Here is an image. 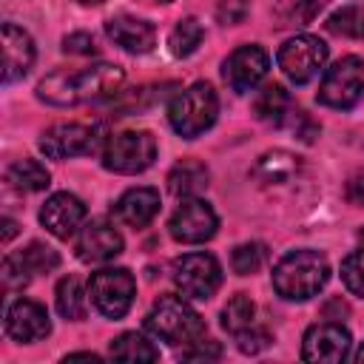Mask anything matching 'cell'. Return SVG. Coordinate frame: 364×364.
<instances>
[{"mask_svg": "<svg viewBox=\"0 0 364 364\" xmlns=\"http://www.w3.org/2000/svg\"><path fill=\"white\" fill-rule=\"evenodd\" d=\"M125 82V71L114 63H94L85 68H60L37 82V97L46 105L71 108L114 97Z\"/></svg>", "mask_w": 364, "mask_h": 364, "instance_id": "6da1fadb", "label": "cell"}, {"mask_svg": "<svg viewBox=\"0 0 364 364\" xmlns=\"http://www.w3.org/2000/svg\"><path fill=\"white\" fill-rule=\"evenodd\" d=\"M364 97V63L361 57L355 54H347L341 57L338 63H333L321 82H318V94L316 100L327 108H336V111H350L361 102Z\"/></svg>", "mask_w": 364, "mask_h": 364, "instance_id": "5b68a950", "label": "cell"}, {"mask_svg": "<svg viewBox=\"0 0 364 364\" xmlns=\"http://www.w3.org/2000/svg\"><path fill=\"white\" fill-rule=\"evenodd\" d=\"M102 136L97 125L85 122H57L40 136V151L48 159H71V156H88L100 148Z\"/></svg>", "mask_w": 364, "mask_h": 364, "instance_id": "30bf717a", "label": "cell"}, {"mask_svg": "<svg viewBox=\"0 0 364 364\" xmlns=\"http://www.w3.org/2000/svg\"><path fill=\"white\" fill-rule=\"evenodd\" d=\"M358 242H361V247H364V228L358 230Z\"/></svg>", "mask_w": 364, "mask_h": 364, "instance_id": "ee69618b", "label": "cell"}, {"mask_svg": "<svg viewBox=\"0 0 364 364\" xmlns=\"http://www.w3.org/2000/svg\"><path fill=\"white\" fill-rule=\"evenodd\" d=\"M236 344H239V350L242 353H250V355H256V353H262L267 344H270V336H267V330H262V327H247V330H242L239 336H236Z\"/></svg>", "mask_w": 364, "mask_h": 364, "instance_id": "836d02e7", "label": "cell"}, {"mask_svg": "<svg viewBox=\"0 0 364 364\" xmlns=\"http://www.w3.org/2000/svg\"><path fill=\"white\" fill-rule=\"evenodd\" d=\"M34 65V40L26 28L3 23V82L23 80Z\"/></svg>", "mask_w": 364, "mask_h": 364, "instance_id": "e0dca14e", "label": "cell"}, {"mask_svg": "<svg viewBox=\"0 0 364 364\" xmlns=\"http://www.w3.org/2000/svg\"><path fill=\"white\" fill-rule=\"evenodd\" d=\"M350 330L338 321H318L304 330L301 358L304 361H344L350 355Z\"/></svg>", "mask_w": 364, "mask_h": 364, "instance_id": "5bb4252c", "label": "cell"}, {"mask_svg": "<svg viewBox=\"0 0 364 364\" xmlns=\"http://www.w3.org/2000/svg\"><path fill=\"white\" fill-rule=\"evenodd\" d=\"M341 282L350 293L364 296V247L341 259Z\"/></svg>", "mask_w": 364, "mask_h": 364, "instance_id": "1f68e13d", "label": "cell"}, {"mask_svg": "<svg viewBox=\"0 0 364 364\" xmlns=\"http://www.w3.org/2000/svg\"><path fill=\"white\" fill-rule=\"evenodd\" d=\"M88 296H91V304L105 318L117 321L131 310L136 296V282L125 267H105L88 279Z\"/></svg>", "mask_w": 364, "mask_h": 364, "instance_id": "ba28073f", "label": "cell"}, {"mask_svg": "<svg viewBox=\"0 0 364 364\" xmlns=\"http://www.w3.org/2000/svg\"><path fill=\"white\" fill-rule=\"evenodd\" d=\"M202 37H205L202 23H199L196 17H182V20L171 28V34H168V51H171L173 57H191V54L199 48Z\"/></svg>", "mask_w": 364, "mask_h": 364, "instance_id": "484cf974", "label": "cell"}, {"mask_svg": "<svg viewBox=\"0 0 364 364\" xmlns=\"http://www.w3.org/2000/svg\"><path fill=\"white\" fill-rule=\"evenodd\" d=\"M31 267L26 264V259L20 253H9L3 259V267H0V282H3V290H23L28 282H31Z\"/></svg>", "mask_w": 364, "mask_h": 364, "instance_id": "f546056e", "label": "cell"}, {"mask_svg": "<svg viewBox=\"0 0 364 364\" xmlns=\"http://www.w3.org/2000/svg\"><path fill=\"white\" fill-rule=\"evenodd\" d=\"M327 28L338 37H350V40H361L364 37V6L358 3H347L341 9H336L327 17Z\"/></svg>", "mask_w": 364, "mask_h": 364, "instance_id": "83f0119b", "label": "cell"}, {"mask_svg": "<svg viewBox=\"0 0 364 364\" xmlns=\"http://www.w3.org/2000/svg\"><path fill=\"white\" fill-rule=\"evenodd\" d=\"M293 111H296V105H293V100H290V91H287L282 82H267V85L256 94V100H253V114H256V119L264 122V125H273V128H284V125L290 122Z\"/></svg>", "mask_w": 364, "mask_h": 364, "instance_id": "44dd1931", "label": "cell"}, {"mask_svg": "<svg viewBox=\"0 0 364 364\" xmlns=\"http://www.w3.org/2000/svg\"><path fill=\"white\" fill-rule=\"evenodd\" d=\"M0 225H3V236H0V239H3V245H6V242L17 233V222H14V219H9V216H3V219H0Z\"/></svg>", "mask_w": 364, "mask_h": 364, "instance_id": "ab89813d", "label": "cell"}, {"mask_svg": "<svg viewBox=\"0 0 364 364\" xmlns=\"http://www.w3.org/2000/svg\"><path fill=\"white\" fill-rule=\"evenodd\" d=\"M219 114V97L210 82H193L168 102V122L182 139L205 134Z\"/></svg>", "mask_w": 364, "mask_h": 364, "instance_id": "277c9868", "label": "cell"}, {"mask_svg": "<svg viewBox=\"0 0 364 364\" xmlns=\"http://www.w3.org/2000/svg\"><path fill=\"white\" fill-rule=\"evenodd\" d=\"M208 179H210V171L205 168V162L188 156V159H179L171 173H168V191L179 199L185 196H199L205 188H208Z\"/></svg>", "mask_w": 364, "mask_h": 364, "instance_id": "7402d4cb", "label": "cell"}, {"mask_svg": "<svg viewBox=\"0 0 364 364\" xmlns=\"http://www.w3.org/2000/svg\"><path fill=\"white\" fill-rule=\"evenodd\" d=\"M154 159H156V139L151 131H119L108 136L102 148V165L122 176L148 171Z\"/></svg>", "mask_w": 364, "mask_h": 364, "instance_id": "8992f818", "label": "cell"}, {"mask_svg": "<svg viewBox=\"0 0 364 364\" xmlns=\"http://www.w3.org/2000/svg\"><path fill=\"white\" fill-rule=\"evenodd\" d=\"M264 262H267V247H264L262 242L236 245L233 253H230V267H233V273H239V276H253V273H259Z\"/></svg>", "mask_w": 364, "mask_h": 364, "instance_id": "f1b7e54d", "label": "cell"}, {"mask_svg": "<svg viewBox=\"0 0 364 364\" xmlns=\"http://www.w3.org/2000/svg\"><path fill=\"white\" fill-rule=\"evenodd\" d=\"M80 358H82V361H102L97 353H68V355H65V361H80Z\"/></svg>", "mask_w": 364, "mask_h": 364, "instance_id": "60d3db41", "label": "cell"}, {"mask_svg": "<svg viewBox=\"0 0 364 364\" xmlns=\"http://www.w3.org/2000/svg\"><path fill=\"white\" fill-rule=\"evenodd\" d=\"M219 355H222V347L210 338H199V341L188 344V350L182 353V358H188V361H216Z\"/></svg>", "mask_w": 364, "mask_h": 364, "instance_id": "e575fe53", "label": "cell"}, {"mask_svg": "<svg viewBox=\"0 0 364 364\" xmlns=\"http://www.w3.org/2000/svg\"><path fill=\"white\" fill-rule=\"evenodd\" d=\"M156 3H171V0H156Z\"/></svg>", "mask_w": 364, "mask_h": 364, "instance_id": "f6af8a7d", "label": "cell"}, {"mask_svg": "<svg viewBox=\"0 0 364 364\" xmlns=\"http://www.w3.org/2000/svg\"><path fill=\"white\" fill-rule=\"evenodd\" d=\"M145 327L171 347H188L205 338L202 316L185 301V296H173V293L156 299V304L145 316Z\"/></svg>", "mask_w": 364, "mask_h": 364, "instance_id": "3957f363", "label": "cell"}, {"mask_svg": "<svg viewBox=\"0 0 364 364\" xmlns=\"http://www.w3.org/2000/svg\"><path fill=\"white\" fill-rule=\"evenodd\" d=\"M353 361H364V344H361V347L353 353Z\"/></svg>", "mask_w": 364, "mask_h": 364, "instance_id": "b9f144b4", "label": "cell"}, {"mask_svg": "<svg viewBox=\"0 0 364 364\" xmlns=\"http://www.w3.org/2000/svg\"><path fill=\"white\" fill-rule=\"evenodd\" d=\"M216 228H219V216L216 210L199 199V196H185L176 210L171 213L168 219V230L176 242L182 245H199V242H208L216 236Z\"/></svg>", "mask_w": 364, "mask_h": 364, "instance_id": "8fae6325", "label": "cell"}, {"mask_svg": "<svg viewBox=\"0 0 364 364\" xmlns=\"http://www.w3.org/2000/svg\"><path fill=\"white\" fill-rule=\"evenodd\" d=\"M276 63L282 68V74L296 82V85H304L310 82L327 63V43L318 40L316 34H296L290 40H284L279 46V54H276Z\"/></svg>", "mask_w": 364, "mask_h": 364, "instance_id": "9c48e42d", "label": "cell"}, {"mask_svg": "<svg viewBox=\"0 0 364 364\" xmlns=\"http://www.w3.org/2000/svg\"><path fill=\"white\" fill-rule=\"evenodd\" d=\"M125 247L119 230L105 222V219H91V222H82V228L77 230V242H74V250H77V259L85 262V264H102V262H111L114 256H119Z\"/></svg>", "mask_w": 364, "mask_h": 364, "instance_id": "7c38bea8", "label": "cell"}, {"mask_svg": "<svg viewBox=\"0 0 364 364\" xmlns=\"http://www.w3.org/2000/svg\"><path fill=\"white\" fill-rule=\"evenodd\" d=\"M250 11V0H219L216 6V20L222 26H239Z\"/></svg>", "mask_w": 364, "mask_h": 364, "instance_id": "d6a6232c", "label": "cell"}, {"mask_svg": "<svg viewBox=\"0 0 364 364\" xmlns=\"http://www.w3.org/2000/svg\"><path fill=\"white\" fill-rule=\"evenodd\" d=\"M20 256L26 259V264L31 267V273L37 276V273H51L57 264H60V256H57V250H51L48 245H43V242H31L28 247H23L20 250Z\"/></svg>", "mask_w": 364, "mask_h": 364, "instance_id": "4dcf8cb0", "label": "cell"}, {"mask_svg": "<svg viewBox=\"0 0 364 364\" xmlns=\"http://www.w3.org/2000/svg\"><path fill=\"white\" fill-rule=\"evenodd\" d=\"M222 327L230 333V336H239L242 330L253 327V318H256V304L247 293H236L228 299V304L222 307Z\"/></svg>", "mask_w": 364, "mask_h": 364, "instance_id": "4316f807", "label": "cell"}, {"mask_svg": "<svg viewBox=\"0 0 364 364\" xmlns=\"http://www.w3.org/2000/svg\"><path fill=\"white\" fill-rule=\"evenodd\" d=\"M327 0H296V17L301 20V23H310L316 14H318V9L324 6Z\"/></svg>", "mask_w": 364, "mask_h": 364, "instance_id": "f35d334b", "label": "cell"}, {"mask_svg": "<svg viewBox=\"0 0 364 364\" xmlns=\"http://www.w3.org/2000/svg\"><path fill=\"white\" fill-rule=\"evenodd\" d=\"M159 213V191L156 188H128L114 202V219L128 228H145Z\"/></svg>", "mask_w": 364, "mask_h": 364, "instance_id": "d6986e66", "label": "cell"}, {"mask_svg": "<svg viewBox=\"0 0 364 364\" xmlns=\"http://www.w3.org/2000/svg\"><path fill=\"white\" fill-rule=\"evenodd\" d=\"M85 222V205L80 196L68 193V191H60V193H51L43 208H40V225L57 236V239H71L77 236V230L82 228Z\"/></svg>", "mask_w": 364, "mask_h": 364, "instance_id": "2e32d148", "label": "cell"}, {"mask_svg": "<svg viewBox=\"0 0 364 364\" xmlns=\"http://www.w3.org/2000/svg\"><path fill=\"white\" fill-rule=\"evenodd\" d=\"M171 279L176 284V290L185 296V299H193V301H205L210 299L219 284H222V264L216 262L213 253H205V250H196V253H185L173 262L171 267Z\"/></svg>", "mask_w": 364, "mask_h": 364, "instance_id": "52a82bcc", "label": "cell"}, {"mask_svg": "<svg viewBox=\"0 0 364 364\" xmlns=\"http://www.w3.org/2000/svg\"><path fill=\"white\" fill-rule=\"evenodd\" d=\"M347 199L358 208H364V171H355L347 182Z\"/></svg>", "mask_w": 364, "mask_h": 364, "instance_id": "74e56055", "label": "cell"}, {"mask_svg": "<svg viewBox=\"0 0 364 364\" xmlns=\"http://www.w3.org/2000/svg\"><path fill=\"white\" fill-rule=\"evenodd\" d=\"M111 358L117 361H131V364H145V361H156L159 350L136 330H128L122 336H117L111 341Z\"/></svg>", "mask_w": 364, "mask_h": 364, "instance_id": "d4e9b609", "label": "cell"}, {"mask_svg": "<svg viewBox=\"0 0 364 364\" xmlns=\"http://www.w3.org/2000/svg\"><path fill=\"white\" fill-rule=\"evenodd\" d=\"M267 68H270L267 51H264L262 46L250 43V46H239V48L225 60L222 77H225V82H228L236 94H247V91H253V88L264 80Z\"/></svg>", "mask_w": 364, "mask_h": 364, "instance_id": "4fadbf2b", "label": "cell"}, {"mask_svg": "<svg viewBox=\"0 0 364 364\" xmlns=\"http://www.w3.org/2000/svg\"><path fill=\"white\" fill-rule=\"evenodd\" d=\"M105 34L128 54H148L156 43V28L142 20V17H131V14H117L105 23Z\"/></svg>", "mask_w": 364, "mask_h": 364, "instance_id": "ac0fdd59", "label": "cell"}, {"mask_svg": "<svg viewBox=\"0 0 364 364\" xmlns=\"http://www.w3.org/2000/svg\"><path fill=\"white\" fill-rule=\"evenodd\" d=\"M293 131H296V136L301 139V142H313L316 136H318V125L301 111V108H296L293 111V117H290V122H287Z\"/></svg>", "mask_w": 364, "mask_h": 364, "instance_id": "8d00e7d4", "label": "cell"}, {"mask_svg": "<svg viewBox=\"0 0 364 364\" xmlns=\"http://www.w3.org/2000/svg\"><path fill=\"white\" fill-rule=\"evenodd\" d=\"M77 3H80V6H100L102 0H77Z\"/></svg>", "mask_w": 364, "mask_h": 364, "instance_id": "7bdbcfd3", "label": "cell"}, {"mask_svg": "<svg viewBox=\"0 0 364 364\" xmlns=\"http://www.w3.org/2000/svg\"><path fill=\"white\" fill-rule=\"evenodd\" d=\"M63 51L65 54H77V57H88L97 51L94 46V37L85 34V31H74V34H65L63 37Z\"/></svg>", "mask_w": 364, "mask_h": 364, "instance_id": "d590c367", "label": "cell"}, {"mask_svg": "<svg viewBox=\"0 0 364 364\" xmlns=\"http://www.w3.org/2000/svg\"><path fill=\"white\" fill-rule=\"evenodd\" d=\"M273 290L284 301H307L324 290L330 282V264L318 250L301 247L284 253L273 264Z\"/></svg>", "mask_w": 364, "mask_h": 364, "instance_id": "7a4b0ae2", "label": "cell"}, {"mask_svg": "<svg viewBox=\"0 0 364 364\" xmlns=\"http://www.w3.org/2000/svg\"><path fill=\"white\" fill-rule=\"evenodd\" d=\"M301 171V156L293 154V151H284V148H273V151H264L256 165H253V179L264 188H279V185H287L299 176Z\"/></svg>", "mask_w": 364, "mask_h": 364, "instance_id": "ffe728a7", "label": "cell"}, {"mask_svg": "<svg viewBox=\"0 0 364 364\" xmlns=\"http://www.w3.org/2000/svg\"><path fill=\"white\" fill-rule=\"evenodd\" d=\"M11 188L23 191V193H37V191H46L48 182H51V173L46 171V165L40 159H17L9 165L6 171Z\"/></svg>", "mask_w": 364, "mask_h": 364, "instance_id": "cb8c5ba5", "label": "cell"}, {"mask_svg": "<svg viewBox=\"0 0 364 364\" xmlns=\"http://www.w3.org/2000/svg\"><path fill=\"white\" fill-rule=\"evenodd\" d=\"M54 304H57V313L68 321H80L85 318V310H88V293L82 290L80 279L77 276H63L57 282V290H54Z\"/></svg>", "mask_w": 364, "mask_h": 364, "instance_id": "603a6c76", "label": "cell"}, {"mask_svg": "<svg viewBox=\"0 0 364 364\" xmlns=\"http://www.w3.org/2000/svg\"><path fill=\"white\" fill-rule=\"evenodd\" d=\"M6 336L14 338L17 344H34L43 341L51 333V318L40 301L31 299H17L6 307Z\"/></svg>", "mask_w": 364, "mask_h": 364, "instance_id": "9a60e30c", "label": "cell"}]
</instances>
